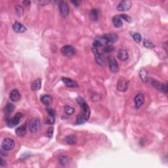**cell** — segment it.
<instances>
[{
	"mask_svg": "<svg viewBox=\"0 0 168 168\" xmlns=\"http://www.w3.org/2000/svg\"><path fill=\"white\" fill-rule=\"evenodd\" d=\"M76 100H77V102L82 108V112L80 114L85 118V120L87 121L89 120V116H90L91 112L90 108H89L88 104H87V103L86 102V100L81 97H78L76 98Z\"/></svg>",
	"mask_w": 168,
	"mask_h": 168,
	"instance_id": "cell-1",
	"label": "cell"
},
{
	"mask_svg": "<svg viewBox=\"0 0 168 168\" xmlns=\"http://www.w3.org/2000/svg\"><path fill=\"white\" fill-rule=\"evenodd\" d=\"M41 128V124L38 118H33L30 119L28 122V129L31 133H35L39 131Z\"/></svg>",
	"mask_w": 168,
	"mask_h": 168,
	"instance_id": "cell-2",
	"label": "cell"
},
{
	"mask_svg": "<svg viewBox=\"0 0 168 168\" xmlns=\"http://www.w3.org/2000/svg\"><path fill=\"white\" fill-rule=\"evenodd\" d=\"M60 52L65 57H70L76 54V51L73 46L67 45V46H64L60 49Z\"/></svg>",
	"mask_w": 168,
	"mask_h": 168,
	"instance_id": "cell-3",
	"label": "cell"
},
{
	"mask_svg": "<svg viewBox=\"0 0 168 168\" xmlns=\"http://www.w3.org/2000/svg\"><path fill=\"white\" fill-rule=\"evenodd\" d=\"M129 80L124 78H120L117 83V89L121 92H125L129 87Z\"/></svg>",
	"mask_w": 168,
	"mask_h": 168,
	"instance_id": "cell-4",
	"label": "cell"
},
{
	"mask_svg": "<svg viewBox=\"0 0 168 168\" xmlns=\"http://www.w3.org/2000/svg\"><path fill=\"white\" fill-rule=\"evenodd\" d=\"M22 118H23V114L21 112H18L11 119L7 120V124L9 127H13L19 124L20 121H21Z\"/></svg>",
	"mask_w": 168,
	"mask_h": 168,
	"instance_id": "cell-5",
	"label": "cell"
},
{
	"mask_svg": "<svg viewBox=\"0 0 168 168\" xmlns=\"http://www.w3.org/2000/svg\"><path fill=\"white\" fill-rule=\"evenodd\" d=\"M15 145V141H13L12 139L7 138L2 141L1 147L2 149L5 150L6 151H8L14 149Z\"/></svg>",
	"mask_w": 168,
	"mask_h": 168,
	"instance_id": "cell-6",
	"label": "cell"
},
{
	"mask_svg": "<svg viewBox=\"0 0 168 168\" xmlns=\"http://www.w3.org/2000/svg\"><path fill=\"white\" fill-rule=\"evenodd\" d=\"M132 6V1L129 0H124L120 1L117 5V10L118 11H126L130 9Z\"/></svg>",
	"mask_w": 168,
	"mask_h": 168,
	"instance_id": "cell-7",
	"label": "cell"
},
{
	"mask_svg": "<svg viewBox=\"0 0 168 168\" xmlns=\"http://www.w3.org/2000/svg\"><path fill=\"white\" fill-rule=\"evenodd\" d=\"M92 51L93 52V54L95 57L96 62H97L98 64H99L100 66H104L105 64L104 61V57L101 53L99 52V51L98 50L97 48H93Z\"/></svg>",
	"mask_w": 168,
	"mask_h": 168,
	"instance_id": "cell-8",
	"label": "cell"
},
{
	"mask_svg": "<svg viewBox=\"0 0 168 168\" xmlns=\"http://www.w3.org/2000/svg\"><path fill=\"white\" fill-rule=\"evenodd\" d=\"M59 5L60 15L64 18L68 17L69 15V6L68 3L65 1H60Z\"/></svg>",
	"mask_w": 168,
	"mask_h": 168,
	"instance_id": "cell-9",
	"label": "cell"
},
{
	"mask_svg": "<svg viewBox=\"0 0 168 168\" xmlns=\"http://www.w3.org/2000/svg\"><path fill=\"white\" fill-rule=\"evenodd\" d=\"M108 64H109V68L112 72L113 73H117L119 72V66H118V62L114 57H109L108 59Z\"/></svg>",
	"mask_w": 168,
	"mask_h": 168,
	"instance_id": "cell-10",
	"label": "cell"
},
{
	"mask_svg": "<svg viewBox=\"0 0 168 168\" xmlns=\"http://www.w3.org/2000/svg\"><path fill=\"white\" fill-rule=\"evenodd\" d=\"M102 37L103 39L104 40L106 44H110V43H114L117 41L118 39V35L116 33H107V34H104L102 35Z\"/></svg>",
	"mask_w": 168,
	"mask_h": 168,
	"instance_id": "cell-11",
	"label": "cell"
},
{
	"mask_svg": "<svg viewBox=\"0 0 168 168\" xmlns=\"http://www.w3.org/2000/svg\"><path fill=\"white\" fill-rule=\"evenodd\" d=\"M145 100V96L142 93H138L137 95L135 98H134V102H135V105L136 108H140L141 106H143V104H144Z\"/></svg>",
	"mask_w": 168,
	"mask_h": 168,
	"instance_id": "cell-12",
	"label": "cell"
},
{
	"mask_svg": "<svg viewBox=\"0 0 168 168\" xmlns=\"http://www.w3.org/2000/svg\"><path fill=\"white\" fill-rule=\"evenodd\" d=\"M13 29L17 33H24L27 30V29L23 24L17 21L13 24Z\"/></svg>",
	"mask_w": 168,
	"mask_h": 168,
	"instance_id": "cell-13",
	"label": "cell"
},
{
	"mask_svg": "<svg viewBox=\"0 0 168 168\" xmlns=\"http://www.w3.org/2000/svg\"><path fill=\"white\" fill-rule=\"evenodd\" d=\"M47 112H48V118L46 120L47 121L46 123L48 124L53 125L55 123V111L50 108H47Z\"/></svg>",
	"mask_w": 168,
	"mask_h": 168,
	"instance_id": "cell-14",
	"label": "cell"
},
{
	"mask_svg": "<svg viewBox=\"0 0 168 168\" xmlns=\"http://www.w3.org/2000/svg\"><path fill=\"white\" fill-rule=\"evenodd\" d=\"M118 59L122 60V61H125V60L128 59V53H127V51L125 50V49H121L118 52Z\"/></svg>",
	"mask_w": 168,
	"mask_h": 168,
	"instance_id": "cell-15",
	"label": "cell"
},
{
	"mask_svg": "<svg viewBox=\"0 0 168 168\" xmlns=\"http://www.w3.org/2000/svg\"><path fill=\"white\" fill-rule=\"evenodd\" d=\"M62 81L64 82V85L68 87H72V88H76L78 87V84L75 81H73L70 78H62Z\"/></svg>",
	"mask_w": 168,
	"mask_h": 168,
	"instance_id": "cell-16",
	"label": "cell"
},
{
	"mask_svg": "<svg viewBox=\"0 0 168 168\" xmlns=\"http://www.w3.org/2000/svg\"><path fill=\"white\" fill-rule=\"evenodd\" d=\"M10 98L13 102L19 101L21 98V95L17 89H13L10 93Z\"/></svg>",
	"mask_w": 168,
	"mask_h": 168,
	"instance_id": "cell-17",
	"label": "cell"
},
{
	"mask_svg": "<svg viewBox=\"0 0 168 168\" xmlns=\"http://www.w3.org/2000/svg\"><path fill=\"white\" fill-rule=\"evenodd\" d=\"M15 133L19 137H24L26 133V124H23L21 126L17 127L15 130Z\"/></svg>",
	"mask_w": 168,
	"mask_h": 168,
	"instance_id": "cell-18",
	"label": "cell"
},
{
	"mask_svg": "<svg viewBox=\"0 0 168 168\" xmlns=\"http://www.w3.org/2000/svg\"><path fill=\"white\" fill-rule=\"evenodd\" d=\"M112 23L114 26L116 28L122 27L123 25V22L120 15H116V16H114L112 18Z\"/></svg>",
	"mask_w": 168,
	"mask_h": 168,
	"instance_id": "cell-19",
	"label": "cell"
},
{
	"mask_svg": "<svg viewBox=\"0 0 168 168\" xmlns=\"http://www.w3.org/2000/svg\"><path fill=\"white\" fill-rule=\"evenodd\" d=\"M89 16L91 21H97L98 19V16H99V11H98L97 9H93L91 10L90 12H89Z\"/></svg>",
	"mask_w": 168,
	"mask_h": 168,
	"instance_id": "cell-20",
	"label": "cell"
},
{
	"mask_svg": "<svg viewBox=\"0 0 168 168\" xmlns=\"http://www.w3.org/2000/svg\"><path fill=\"white\" fill-rule=\"evenodd\" d=\"M105 44H106V42H105L104 40L103 39L102 36H100V37H97L95 40H94V41L93 43V48H98V47L103 46Z\"/></svg>",
	"mask_w": 168,
	"mask_h": 168,
	"instance_id": "cell-21",
	"label": "cell"
},
{
	"mask_svg": "<svg viewBox=\"0 0 168 168\" xmlns=\"http://www.w3.org/2000/svg\"><path fill=\"white\" fill-rule=\"evenodd\" d=\"M41 86V80L40 78H38L34 80L32 82V85H31V89H32V91H38L40 89Z\"/></svg>",
	"mask_w": 168,
	"mask_h": 168,
	"instance_id": "cell-22",
	"label": "cell"
},
{
	"mask_svg": "<svg viewBox=\"0 0 168 168\" xmlns=\"http://www.w3.org/2000/svg\"><path fill=\"white\" fill-rule=\"evenodd\" d=\"M41 101L46 106H49L52 101V97L49 95H44L41 97Z\"/></svg>",
	"mask_w": 168,
	"mask_h": 168,
	"instance_id": "cell-23",
	"label": "cell"
},
{
	"mask_svg": "<svg viewBox=\"0 0 168 168\" xmlns=\"http://www.w3.org/2000/svg\"><path fill=\"white\" fill-rule=\"evenodd\" d=\"M65 141L68 145H75L77 142V139L74 135H70L65 137Z\"/></svg>",
	"mask_w": 168,
	"mask_h": 168,
	"instance_id": "cell-24",
	"label": "cell"
},
{
	"mask_svg": "<svg viewBox=\"0 0 168 168\" xmlns=\"http://www.w3.org/2000/svg\"><path fill=\"white\" fill-rule=\"evenodd\" d=\"M15 109V106L14 104H11V103H7L6 106L4 108V113L5 114H11L12 112Z\"/></svg>",
	"mask_w": 168,
	"mask_h": 168,
	"instance_id": "cell-25",
	"label": "cell"
},
{
	"mask_svg": "<svg viewBox=\"0 0 168 168\" xmlns=\"http://www.w3.org/2000/svg\"><path fill=\"white\" fill-rule=\"evenodd\" d=\"M143 46H144L145 48L149 49H153L155 48V44L149 39H144V41H143Z\"/></svg>",
	"mask_w": 168,
	"mask_h": 168,
	"instance_id": "cell-26",
	"label": "cell"
},
{
	"mask_svg": "<svg viewBox=\"0 0 168 168\" xmlns=\"http://www.w3.org/2000/svg\"><path fill=\"white\" fill-rule=\"evenodd\" d=\"M139 76L141 80H142L143 82H146L147 81V76H148L147 71L144 68L141 69L139 72Z\"/></svg>",
	"mask_w": 168,
	"mask_h": 168,
	"instance_id": "cell-27",
	"label": "cell"
},
{
	"mask_svg": "<svg viewBox=\"0 0 168 168\" xmlns=\"http://www.w3.org/2000/svg\"><path fill=\"white\" fill-rule=\"evenodd\" d=\"M70 158L66 156H60L59 158V161L60 164L62 165H66V164L70 162Z\"/></svg>",
	"mask_w": 168,
	"mask_h": 168,
	"instance_id": "cell-28",
	"label": "cell"
},
{
	"mask_svg": "<svg viewBox=\"0 0 168 168\" xmlns=\"http://www.w3.org/2000/svg\"><path fill=\"white\" fill-rule=\"evenodd\" d=\"M64 112H65L67 115H72L74 113L75 109L70 106H68V105H66L64 107Z\"/></svg>",
	"mask_w": 168,
	"mask_h": 168,
	"instance_id": "cell-29",
	"label": "cell"
},
{
	"mask_svg": "<svg viewBox=\"0 0 168 168\" xmlns=\"http://www.w3.org/2000/svg\"><path fill=\"white\" fill-rule=\"evenodd\" d=\"M15 10H16V14L18 17H22L24 14V9L21 5H17L15 7Z\"/></svg>",
	"mask_w": 168,
	"mask_h": 168,
	"instance_id": "cell-30",
	"label": "cell"
},
{
	"mask_svg": "<svg viewBox=\"0 0 168 168\" xmlns=\"http://www.w3.org/2000/svg\"><path fill=\"white\" fill-rule=\"evenodd\" d=\"M114 50V46H112V45H107V46H106L104 48H103L102 51L105 53H110L112 52Z\"/></svg>",
	"mask_w": 168,
	"mask_h": 168,
	"instance_id": "cell-31",
	"label": "cell"
},
{
	"mask_svg": "<svg viewBox=\"0 0 168 168\" xmlns=\"http://www.w3.org/2000/svg\"><path fill=\"white\" fill-rule=\"evenodd\" d=\"M133 38L135 40V41L137 44H139L141 41V35L139 33H134L133 34Z\"/></svg>",
	"mask_w": 168,
	"mask_h": 168,
	"instance_id": "cell-32",
	"label": "cell"
},
{
	"mask_svg": "<svg viewBox=\"0 0 168 168\" xmlns=\"http://www.w3.org/2000/svg\"><path fill=\"white\" fill-rule=\"evenodd\" d=\"M120 17H121V19H122V20H124L125 21H126L127 22H129V23H130V22H131V21H132L131 18L127 15L122 14V15H120Z\"/></svg>",
	"mask_w": 168,
	"mask_h": 168,
	"instance_id": "cell-33",
	"label": "cell"
},
{
	"mask_svg": "<svg viewBox=\"0 0 168 168\" xmlns=\"http://www.w3.org/2000/svg\"><path fill=\"white\" fill-rule=\"evenodd\" d=\"M160 91H162V92L167 94V84L165 83V84H162L160 89Z\"/></svg>",
	"mask_w": 168,
	"mask_h": 168,
	"instance_id": "cell-34",
	"label": "cell"
},
{
	"mask_svg": "<svg viewBox=\"0 0 168 168\" xmlns=\"http://www.w3.org/2000/svg\"><path fill=\"white\" fill-rule=\"evenodd\" d=\"M53 130H54L53 127H50L48 129V131H47V135H48V137H49V138H51L53 137Z\"/></svg>",
	"mask_w": 168,
	"mask_h": 168,
	"instance_id": "cell-35",
	"label": "cell"
},
{
	"mask_svg": "<svg viewBox=\"0 0 168 168\" xmlns=\"http://www.w3.org/2000/svg\"><path fill=\"white\" fill-rule=\"evenodd\" d=\"M71 3H73L76 7H79L81 2L79 1H72Z\"/></svg>",
	"mask_w": 168,
	"mask_h": 168,
	"instance_id": "cell-36",
	"label": "cell"
},
{
	"mask_svg": "<svg viewBox=\"0 0 168 168\" xmlns=\"http://www.w3.org/2000/svg\"><path fill=\"white\" fill-rule=\"evenodd\" d=\"M0 165H1V166H4V165H6V162L3 160V158L1 159V163H0Z\"/></svg>",
	"mask_w": 168,
	"mask_h": 168,
	"instance_id": "cell-37",
	"label": "cell"
},
{
	"mask_svg": "<svg viewBox=\"0 0 168 168\" xmlns=\"http://www.w3.org/2000/svg\"><path fill=\"white\" fill-rule=\"evenodd\" d=\"M22 3L25 5H30V1H22Z\"/></svg>",
	"mask_w": 168,
	"mask_h": 168,
	"instance_id": "cell-38",
	"label": "cell"
},
{
	"mask_svg": "<svg viewBox=\"0 0 168 168\" xmlns=\"http://www.w3.org/2000/svg\"><path fill=\"white\" fill-rule=\"evenodd\" d=\"M163 47H164V49H165V51H166V52H167V42L165 41V43L163 44Z\"/></svg>",
	"mask_w": 168,
	"mask_h": 168,
	"instance_id": "cell-39",
	"label": "cell"
}]
</instances>
